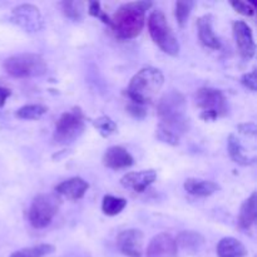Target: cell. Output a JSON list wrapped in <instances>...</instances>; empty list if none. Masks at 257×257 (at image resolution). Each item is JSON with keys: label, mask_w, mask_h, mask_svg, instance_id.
<instances>
[{"label": "cell", "mask_w": 257, "mask_h": 257, "mask_svg": "<svg viewBox=\"0 0 257 257\" xmlns=\"http://www.w3.org/2000/svg\"><path fill=\"white\" fill-rule=\"evenodd\" d=\"M148 30L153 42L168 55L176 57L180 52V43L173 33L167 18L161 10H155L148 18Z\"/></svg>", "instance_id": "obj_5"}, {"label": "cell", "mask_w": 257, "mask_h": 257, "mask_svg": "<svg viewBox=\"0 0 257 257\" xmlns=\"http://www.w3.org/2000/svg\"><path fill=\"white\" fill-rule=\"evenodd\" d=\"M228 153H230V157L232 158L233 162L238 163L241 166H250L253 165L256 161L255 157H250V156L246 153L245 148L241 145L240 140L236 137L235 135L228 136Z\"/></svg>", "instance_id": "obj_21"}, {"label": "cell", "mask_w": 257, "mask_h": 257, "mask_svg": "<svg viewBox=\"0 0 257 257\" xmlns=\"http://www.w3.org/2000/svg\"><path fill=\"white\" fill-rule=\"evenodd\" d=\"M85 118L79 107L63 113L55 123L53 141L55 145H69L80 137L85 128Z\"/></svg>", "instance_id": "obj_6"}, {"label": "cell", "mask_w": 257, "mask_h": 257, "mask_svg": "<svg viewBox=\"0 0 257 257\" xmlns=\"http://www.w3.org/2000/svg\"><path fill=\"white\" fill-rule=\"evenodd\" d=\"M195 100L203 120H215L227 114V99L220 89L203 87L196 92Z\"/></svg>", "instance_id": "obj_7"}, {"label": "cell", "mask_w": 257, "mask_h": 257, "mask_svg": "<svg viewBox=\"0 0 257 257\" xmlns=\"http://www.w3.org/2000/svg\"><path fill=\"white\" fill-rule=\"evenodd\" d=\"M175 241L177 247L180 246L181 248L192 253L198 252L205 245L203 236L201 233L195 232V231H182Z\"/></svg>", "instance_id": "obj_19"}, {"label": "cell", "mask_w": 257, "mask_h": 257, "mask_svg": "<svg viewBox=\"0 0 257 257\" xmlns=\"http://www.w3.org/2000/svg\"><path fill=\"white\" fill-rule=\"evenodd\" d=\"M3 65L8 74L19 79L40 77L48 72V65L44 58L34 53L13 55L5 59Z\"/></svg>", "instance_id": "obj_4"}, {"label": "cell", "mask_w": 257, "mask_h": 257, "mask_svg": "<svg viewBox=\"0 0 257 257\" xmlns=\"http://www.w3.org/2000/svg\"><path fill=\"white\" fill-rule=\"evenodd\" d=\"M193 8L192 2H177L176 3L175 8V15L176 19H177L178 24L181 28H183L187 23V19L190 18L191 10Z\"/></svg>", "instance_id": "obj_27"}, {"label": "cell", "mask_w": 257, "mask_h": 257, "mask_svg": "<svg viewBox=\"0 0 257 257\" xmlns=\"http://www.w3.org/2000/svg\"><path fill=\"white\" fill-rule=\"evenodd\" d=\"M151 7V2H132L120 5L110 17L109 27L115 38L130 40L138 37L145 27L146 12Z\"/></svg>", "instance_id": "obj_2"}, {"label": "cell", "mask_w": 257, "mask_h": 257, "mask_svg": "<svg viewBox=\"0 0 257 257\" xmlns=\"http://www.w3.org/2000/svg\"><path fill=\"white\" fill-rule=\"evenodd\" d=\"M232 30L236 47H237V50L242 59H252L256 53V44L250 25L242 20H237V22L233 23Z\"/></svg>", "instance_id": "obj_10"}, {"label": "cell", "mask_w": 257, "mask_h": 257, "mask_svg": "<svg viewBox=\"0 0 257 257\" xmlns=\"http://www.w3.org/2000/svg\"><path fill=\"white\" fill-rule=\"evenodd\" d=\"M60 7L65 17L74 22H82L84 18L85 4L83 2H62Z\"/></svg>", "instance_id": "obj_24"}, {"label": "cell", "mask_w": 257, "mask_h": 257, "mask_svg": "<svg viewBox=\"0 0 257 257\" xmlns=\"http://www.w3.org/2000/svg\"><path fill=\"white\" fill-rule=\"evenodd\" d=\"M10 19L28 33H37L44 28L42 13L33 4L18 5L13 9Z\"/></svg>", "instance_id": "obj_9"}, {"label": "cell", "mask_w": 257, "mask_h": 257, "mask_svg": "<svg viewBox=\"0 0 257 257\" xmlns=\"http://www.w3.org/2000/svg\"><path fill=\"white\" fill-rule=\"evenodd\" d=\"M10 95H12V90L0 85V108L4 107L5 102H7V99Z\"/></svg>", "instance_id": "obj_33"}, {"label": "cell", "mask_w": 257, "mask_h": 257, "mask_svg": "<svg viewBox=\"0 0 257 257\" xmlns=\"http://www.w3.org/2000/svg\"><path fill=\"white\" fill-rule=\"evenodd\" d=\"M88 13H89L92 17L98 18L99 20H102L104 24H110V17H108L107 13L102 9L99 2H90L89 4H88Z\"/></svg>", "instance_id": "obj_28"}, {"label": "cell", "mask_w": 257, "mask_h": 257, "mask_svg": "<svg viewBox=\"0 0 257 257\" xmlns=\"http://www.w3.org/2000/svg\"><path fill=\"white\" fill-rule=\"evenodd\" d=\"M197 29L198 38H200L201 43H202L206 48H210V49L213 50L221 49V40L218 39V37L215 34V32H213L212 15L207 14L198 18Z\"/></svg>", "instance_id": "obj_16"}, {"label": "cell", "mask_w": 257, "mask_h": 257, "mask_svg": "<svg viewBox=\"0 0 257 257\" xmlns=\"http://www.w3.org/2000/svg\"><path fill=\"white\" fill-rule=\"evenodd\" d=\"M256 221V192H253L245 202L242 203L238 215V226L242 230L248 231Z\"/></svg>", "instance_id": "obj_20"}, {"label": "cell", "mask_w": 257, "mask_h": 257, "mask_svg": "<svg viewBox=\"0 0 257 257\" xmlns=\"http://www.w3.org/2000/svg\"><path fill=\"white\" fill-rule=\"evenodd\" d=\"M157 113L161 120L157 127L158 140L168 145H178L181 136L190 128L185 97L177 90H171L160 100Z\"/></svg>", "instance_id": "obj_1"}, {"label": "cell", "mask_w": 257, "mask_h": 257, "mask_svg": "<svg viewBox=\"0 0 257 257\" xmlns=\"http://www.w3.org/2000/svg\"><path fill=\"white\" fill-rule=\"evenodd\" d=\"M183 187L190 195L196 197H208L220 191V186L213 181L197 180V178H187Z\"/></svg>", "instance_id": "obj_17"}, {"label": "cell", "mask_w": 257, "mask_h": 257, "mask_svg": "<svg viewBox=\"0 0 257 257\" xmlns=\"http://www.w3.org/2000/svg\"><path fill=\"white\" fill-rule=\"evenodd\" d=\"M231 7L240 14L246 17H252L255 14V4L253 3H243V2H231Z\"/></svg>", "instance_id": "obj_29"}, {"label": "cell", "mask_w": 257, "mask_h": 257, "mask_svg": "<svg viewBox=\"0 0 257 257\" xmlns=\"http://www.w3.org/2000/svg\"><path fill=\"white\" fill-rule=\"evenodd\" d=\"M128 109H130V112L132 113V114L135 115V117H137V118L143 117V115L146 114V112H145V109H143V108H142V105L135 104V103H133L132 105H130V108H128Z\"/></svg>", "instance_id": "obj_32"}, {"label": "cell", "mask_w": 257, "mask_h": 257, "mask_svg": "<svg viewBox=\"0 0 257 257\" xmlns=\"http://www.w3.org/2000/svg\"><path fill=\"white\" fill-rule=\"evenodd\" d=\"M135 163V158L125 148L120 146H113L105 151L103 156V165L110 170H124Z\"/></svg>", "instance_id": "obj_14"}, {"label": "cell", "mask_w": 257, "mask_h": 257, "mask_svg": "<svg viewBox=\"0 0 257 257\" xmlns=\"http://www.w3.org/2000/svg\"><path fill=\"white\" fill-rule=\"evenodd\" d=\"M143 232L137 228L124 230L117 236V247L127 257H141L143 252Z\"/></svg>", "instance_id": "obj_11"}, {"label": "cell", "mask_w": 257, "mask_h": 257, "mask_svg": "<svg viewBox=\"0 0 257 257\" xmlns=\"http://www.w3.org/2000/svg\"><path fill=\"white\" fill-rule=\"evenodd\" d=\"M238 130H240V132L243 133V135L252 136V137H255L257 128H256L255 123H245V124L238 125Z\"/></svg>", "instance_id": "obj_31"}, {"label": "cell", "mask_w": 257, "mask_h": 257, "mask_svg": "<svg viewBox=\"0 0 257 257\" xmlns=\"http://www.w3.org/2000/svg\"><path fill=\"white\" fill-rule=\"evenodd\" d=\"M156 178H157V173L155 170H146L140 171V172L127 173L120 178V183L123 187L142 193L155 182Z\"/></svg>", "instance_id": "obj_13"}, {"label": "cell", "mask_w": 257, "mask_h": 257, "mask_svg": "<svg viewBox=\"0 0 257 257\" xmlns=\"http://www.w3.org/2000/svg\"><path fill=\"white\" fill-rule=\"evenodd\" d=\"M127 206V201L122 197H114V196L107 195L103 197L102 211L107 216H117L122 212Z\"/></svg>", "instance_id": "obj_23"}, {"label": "cell", "mask_w": 257, "mask_h": 257, "mask_svg": "<svg viewBox=\"0 0 257 257\" xmlns=\"http://www.w3.org/2000/svg\"><path fill=\"white\" fill-rule=\"evenodd\" d=\"M165 77L157 68L147 67L136 73L127 88V94L135 104L145 105L155 99L162 89Z\"/></svg>", "instance_id": "obj_3"}, {"label": "cell", "mask_w": 257, "mask_h": 257, "mask_svg": "<svg viewBox=\"0 0 257 257\" xmlns=\"http://www.w3.org/2000/svg\"><path fill=\"white\" fill-rule=\"evenodd\" d=\"M48 112V108L45 105L42 104H28L24 107L19 108L15 113L19 119H27V120H33V119H39L42 118L45 113Z\"/></svg>", "instance_id": "obj_25"}, {"label": "cell", "mask_w": 257, "mask_h": 257, "mask_svg": "<svg viewBox=\"0 0 257 257\" xmlns=\"http://www.w3.org/2000/svg\"><path fill=\"white\" fill-rule=\"evenodd\" d=\"M178 247L170 233H160L151 240L147 247V257H177Z\"/></svg>", "instance_id": "obj_12"}, {"label": "cell", "mask_w": 257, "mask_h": 257, "mask_svg": "<svg viewBox=\"0 0 257 257\" xmlns=\"http://www.w3.org/2000/svg\"><path fill=\"white\" fill-rule=\"evenodd\" d=\"M60 207V198L53 193H43L33 200L29 208L30 225L34 228H45L50 225Z\"/></svg>", "instance_id": "obj_8"}, {"label": "cell", "mask_w": 257, "mask_h": 257, "mask_svg": "<svg viewBox=\"0 0 257 257\" xmlns=\"http://www.w3.org/2000/svg\"><path fill=\"white\" fill-rule=\"evenodd\" d=\"M241 83L245 85L246 88H248L250 90L255 92L257 89V78H256V70L253 69L252 72L246 73V74L242 75L241 78Z\"/></svg>", "instance_id": "obj_30"}, {"label": "cell", "mask_w": 257, "mask_h": 257, "mask_svg": "<svg viewBox=\"0 0 257 257\" xmlns=\"http://www.w3.org/2000/svg\"><path fill=\"white\" fill-rule=\"evenodd\" d=\"M93 125L97 128V131L100 133L102 137H109L110 135H113L117 131V124L114 123V120H112L107 115L97 118L93 122Z\"/></svg>", "instance_id": "obj_26"}, {"label": "cell", "mask_w": 257, "mask_h": 257, "mask_svg": "<svg viewBox=\"0 0 257 257\" xmlns=\"http://www.w3.org/2000/svg\"><path fill=\"white\" fill-rule=\"evenodd\" d=\"M89 188V183L80 177H72L55 187V192L70 201H78L84 197Z\"/></svg>", "instance_id": "obj_15"}, {"label": "cell", "mask_w": 257, "mask_h": 257, "mask_svg": "<svg viewBox=\"0 0 257 257\" xmlns=\"http://www.w3.org/2000/svg\"><path fill=\"white\" fill-rule=\"evenodd\" d=\"M218 257H246L247 248L235 237H225L217 245Z\"/></svg>", "instance_id": "obj_18"}, {"label": "cell", "mask_w": 257, "mask_h": 257, "mask_svg": "<svg viewBox=\"0 0 257 257\" xmlns=\"http://www.w3.org/2000/svg\"><path fill=\"white\" fill-rule=\"evenodd\" d=\"M55 251V247L49 243H40V245L25 247L13 252L10 257H44L50 255Z\"/></svg>", "instance_id": "obj_22"}]
</instances>
